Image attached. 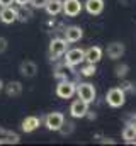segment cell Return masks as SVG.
Here are the masks:
<instances>
[{
  "label": "cell",
  "mask_w": 136,
  "mask_h": 146,
  "mask_svg": "<svg viewBox=\"0 0 136 146\" xmlns=\"http://www.w3.org/2000/svg\"><path fill=\"white\" fill-rule=\"evenodd\" d=\"M87 112H89V104H87L85 100L77 99V100L71 102V106H70V115H71V117L80 119V117H85Z\"/></svg>",
  "instance_id": "52a82bcc"
},
{
  "label": "cell",
  "mask_w": 136,
  "mask_h": 146,
  "mask_svg": "<svg viewBox=\"0 0 136 146\" xmlns=\"http://www.w3.org/2000/svg\"><path fill=\"white\" fill-rule=\"evenodd\" d=\"M75 94L78 95V99L85 100L87 104H92V102L95 100V97H97V90H95V87H94L92 83H89V82L77 83V92H75Z\"/></svg>",
  "instance_id": "7a4b0ae2"
},
{
  "label": "cell",
  "mask_w": 136,
  "mask_h": 146,
  "mask_svg": "<svg viewBox=\"0 0 136 146\" xmlns=\"http://www.w3.org/2000/svg\"><path fill=\"white\" fill-rule=\"evenodd\" d=\"M2 88H3V82L0 80V90H2Z\"/></svg>",
  "instance_id": "83f0119b"
},
{
  "label": "cell",
  "mask_w": 136,
  "mask_h": 146,
  "mask_svg": "<svg viewBox=\"0 0 136 146\" xmlns=\"http://www.w3.org/2000/svg\"><path fill=\"white\" fill-rule=\"evenodd\" d=\"M95 65L94 63H87L85 66H82L80 68V75H83V76H92V75H95Z\"/></svg>",
  "instance_id": "ffe728a7"
},
{
  "label": "cell",
  "mask_w": 136,
  "mask_h": 146,
  "mask_svg": "<svg viewBox=\"0 0 136 146\" xmlns=\"http://www.w3.org/2000/svg\"><path fill=\"white\" fill-rule=\"evenodd\" d=\"M128 70H129V66H128L126 63L117 65V66H116V76H117V78H124L126 73H128Z\"/></svg>",
  "instance_id": "44dd1931"
},
{
  "label": "cell",
  "mask_w": 136,
  "mask_h": 146,
  "mask_svg": "<svg viewBox=\"0 0 136 146\" xmlns=\"http://www.w3.org/2000/svg\"><path fill=\"white\" fill-rule=\"evenodd\" d=\"M63 122H65V115L61 112H49L46 115V119H44V126L49 131H60Z\"/></svg>",
  "instance_id": "8992f818"
},
{
  "label": "cell",
  "mask_w": 136,
  "mask_h": 146,
  "mask_svg": "<svg viewBox=\"0 0 136 146\" xmlns=\"http://www.w3.org/2000/svg\"><path fill=\"white\" fill-rule=\"evenodd\" d=\"M5 92L9 97H19L22 94V83L21 82H10L5 87Z\"/></svg>",
  "instance_id": "d6986e66"
},
{
  "label": "cell",
  "mask_w": 136,
  "mask_h": 146,
  "mask_svg": "<svg viewBox=\"0 0 136 146\" xmlns=\"http://www.w3.org/2000/svg\"><path fill=\"white\" fill-rule=\"evenodd\" d=\"M77 92V83L71 80H61L56 85V95L60 99H71Z\"/></svg>",
  "instance_id": "277c9868"
},
{
  "label": "cell",
  "mask_w": 136,
  "mask_h": 146,
  "mask_svg": "<svg viewBox=\"0 0 136 146\" xmlns=\"http://www.w3.org/2000/svg\"><path fill=\"white\" fill-rule=\"evenodd\" d=\"M85 10L90 14V15H99L102 14V10H104V0H85Z\"/></svg>",
  "instance_id": "9a60e30c"
},
{
  "label": "cell",
  "mask_w": 136,
  "mask_h": 146,
  "mask_svg": "<svg viewBox=\"0 0 136 146\" xmlns=\"http://www.w3.org/2000/svg\"><path fill=\"white\" fill-rule=\"evenodd\" d=\"M65 56V63L68 66H77L82 61H85V49L82 48H73V49H67Z\"/></svg>",
  "instance_id": "5b68a950"
},
{
  "label": "cell",
  "mask_w": 136,
  "mask_h": 146,
  "mask_svg": "<svg viewBox=\"0 0 136 146\" xmlns=\"http://www.w3.org/2000/svg\"><path fill=\"white\" fill-rule=\"evenodd\" d=\"M105 102L109 107L112 109H119L126 104V92L121 87H112L107 94H105Z\"/></svg>",
  "instance_id": "6da1fadb"
},
{
  "label": "cell",
  "mask_w": 136,
  "mask_h": 146,
  "mask_svg": "<svg viewBox=\"0 0 136 146\" xmlns=\"http://www.w3.org/2000/svg\"><path fill=\"white\" fill-rule=\"evenodd\" d=\"M39 124H41V119L39 117H36V115H27L24 121H22V131L24 133H33L36 131L37 127H39Z\"/></svg>",
  "instance_id": "2e32d148"
},
{
  "label": "cell",
  "mask_w": 136,
  "mask_h": 146,
  "mask_svg": "<svg viewBox=\"0 0 136 146\" xmlns=\"http://www.w3.org/2000/svg\"><path fill=\"white\" fill-rule=\"evenodd\" d=\"M7 49V39L5 37H0V53H3Z\"/></svg>",
  "instance_id": "cb8c5ba5"
},
{
  "label": "cell",
  "mask_w": 136,
  "mask_h": 146,
  "mask_svg": "<svg viewBox=\"0 0 136 146\" xmlns=\"http://www.w3.org/2000/svg\"><path fill=\"white\" fill-rule=\"evenodd\" d=\"M19 141H21L19 134L0 127V145H17Z\"/></svg>",
  "instance_id": "5bb4252c"
},
{
  "label": "cell",
  "mask_w": 136,
  "mask_h": 146,
  "mask_svg": "<svg viewBox=\"0 0 136 146\" xmlns=\"http://www.w3.org/2000/svg\"><path fill=\"white\" fill-rule=\"evenodd\" d=\"M83 5L80 0H65L63 2V14L67 17H77L82 12Z\"/></svg>",
  "instance_id": "ba28073f"
},
{
  "label": "cell",
  "mask_w": 136,
  "mask_h": 146,
  "mask_svg": "<svg viewBox=\"0 0 136 146\" xmlns=\"http://www.w3.org/2000/svg\"><path fill=\"white\" fill-rule=\"evenodd\" d=\"M73 129H75V124H73V122H67V124L63 122V126L60 127V133H61V134H70Z\"/></svg>",
  "instance_id": "7402d4cb"
},
{
  "label": "cell",
  "mask_w": 136,
  "mask_h": 146,
  "mask_svg": "<svg viewBox=\"0 0 136 146\" xmlns=\"http://www.w3.org/2000/svg\"><path fill=\"white\" fill-rule=\"evenodd\" d=\"M44 9H46L48 15L56 17V15H60L63 12V2L61 0H48V3H46Z\"/></svg>",
  "instance_id": "e0dca14e"
},
{
  "label": "cell",
  "mask_w": 136,
  "mask_h": 146,
  "mask_svg": "<svg viewBox=\"0 0 136 146\" xmlns=\"http://www.w3.org/2000/svg\"><path fill=\"white\" fill-rule=\"evenodd\" d=\"M29 3L33 5L34 9H44L46 3H48V0H29Z\"/></svg>",
  "instance_id": "603a6c76"
},
{
  "label": "cell",
  "mask_w": 136,
  "mask_h": 146,
  "mask_svg": "<svg viewBox=\"0 0 136 146\" xmlns=\"http://www.w3.org/2000/svg\"><path fill=\"white\" fill-rule=\"evenodd\" d=\"M14 3H17L19 7H26L29 3V0H14Z\"/></svg>",
  "instance_id": "d4e9b609"
},
{
  "label": "cell",
  "mask_w": 136,
  "mask_h": 146,
  "mask_svg": "<svg viewBox=\"0 0 136 146\" xmlns=\"http://www.w3.org/2000/svg\"><path fill=\"white\" fill-rule=\"evenodd\" d=\"M14 0H0V7H7V5H12Z\"/></svg>",
  "instance_id": "484cf974"
},
{
  "label": "cell",
  "mask_w": 136,
  "mask_h": 146,
  "mask_svg": "<svg viewBox=\"0 0 136 146\" xmlns=\"http://www.w3.org/2000/svg\"><path fill=\"white\" fill-rule=\"evenodd\" d=\"M131 124H133V126L136 127V114L133 115V117H131Z\"/></svg>",
  "instance_id": "4316f807"
},
{
  "label": "cell",
  "mask_w": 136,
  "mask_h": 146,
  "mask_svg": "<svg viewBox=\"0 0 136 146\" xmlns=\"http://www.w3.org/2000/svg\"><path fill=\"white\" fill-rule=\"evenodd\" d=\"M17 17H19V10L17 9H14L12 5L2 7V10H0V21L3 24H12V22L17 21Z\"/></svg>",
  "instance_id": "30bf717a"
},
{
  "label": "cell",
  "mask_w": 136,
  "mask_h": 146,
  "mask_svg": "<svg viewBox=\"0 0 136 146\" xmlns=\"http://www.w3.org/2000/svg\"><path fill=\"white\" fill-rule=\"evenodd\" d=\"M123 139L128 145H136V127L131 122L124 126V129H123Z\"/></svg>",
  "instance_id": "ac0fdd59"
},
{
  "label": "cell",
  "mask_w": 136,
  "mask_h": 146,
  "mask_svg": "<svg viewBox=\"0 0 136 146\" xmlns=\"http://www.w3.org/2000/svg\"><path fill=\"white\" fill-rule=\"evenodd\" d=\"M83 37V29L80 26H70L65 29V39L68 42H78Z\"/></svg>",
  "instance_id": "7c38bea8"
},
{
  "label": "cell",
  "mask_w": 136,
  "mask_h": 146,
  "mask_svg": "<svg viewBox=\"0 0 136 146\" xmlns=\"http://www.w3.org/2000/svg\"><path fill=\"white\" fill-rule=\"evenodd\" d=\"M19 72H21L22 76H26V78H33V76H36V73H37V65L34 61H31V60H26V61L21 63Z\"/></svg>",
  "instance_id": "4fadbf2b"
},
{
  "label": "cell",
  "mask_w": 136,
  "mask_h": 146,
  "mask_svg": "<svg viewBox=\"0 0 136 146\" xmlns=\"http://www.w3.org/2000/svg\"><path fill=\"white\" fill-rule=\"evenodd\" d=\"M67 49H68L67 39H63V37L51 39V42H49V56H51V60H58L60 56H63L67 53Z\"/></svg>",
  "instance_id": "3957f363"
},
{
  "label": "cell",
  "mask_w": 136,
  "mask_h": 146,
  "mask_svg": "<svg viewBox=\"0 0 136 146\" xmlns=\"http://www.w3.org/2000/svg\"><path fill=\"white\" fill-rule=\"evenodd\" d=\"M107 58H111V60H119V58H123V54L126 53V46L121 42V41H114V42H111L109 46H107Z\"/></svg>",
  "instance_id": "9c48e42d"
},
{
  "label": "cell",
  "mask_w": 136,
  "mask_h": 146,
  "mask_svg": "<svg viewBox=\"0 0 136 146\" xmlns=\"http://www.w3.org/2000/svg\"><path fill=\"white\" fill-rule=\"evenodd\" d=\"M102 60V48L101 46H90L85 49V61L97 65Z\"/></svg>",
  "instance_id": "8fae6325"
}]
</instances>
